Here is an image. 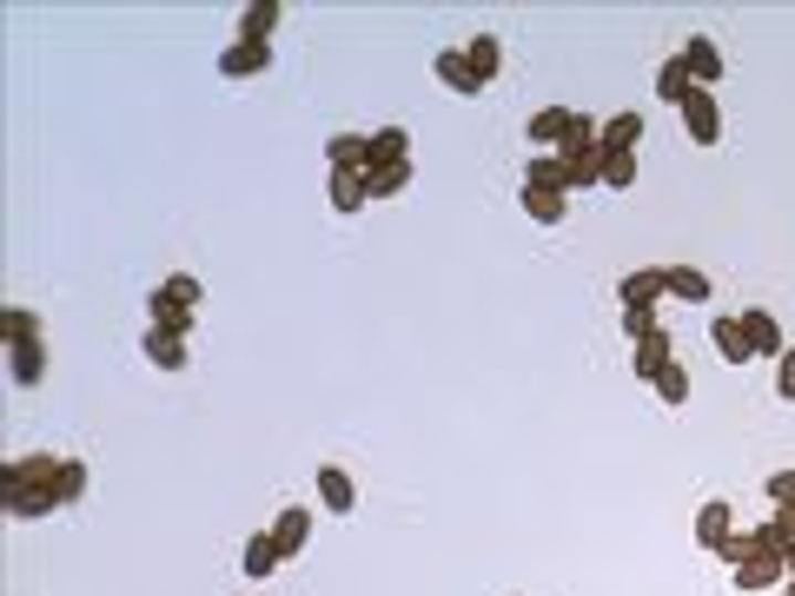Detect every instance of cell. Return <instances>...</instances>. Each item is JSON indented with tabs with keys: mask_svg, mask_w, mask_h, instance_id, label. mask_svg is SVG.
<instances>
[{
	"mask_svg": "<svg viewBox=\"0 0 795 596\" xmlns=\"http://www.w3.org/2000/svg\"><path fill=\"white\" fill-rule=\"evenodd\" d=\"M60 464H66V458H46V451L0 464V504H13L20 491H53V484H60Z\"/></svg>",
	"mask_w": 795,
	"mask_h": 596,
	"instance_id": "6da1fadb",
	"label": "cell"
},
{
	"mask_svg": "<svg viewBox=\"0 0 795 596\" xmlns=\"http://www.w3.org/2000/svg\"><path fill=\"white\" fill-rule=\"evenodd\" d=\"M677 113H683V133H690L697 146H716V139H723V106H716V93L690 86V100H683Z\"/></svg>",
	"mask_w": 795,
	"mask_h": 596,
	"instance_id": "7a4b0ae2",
	"label": "cell"
},
{
	"mask_svg": "<svg viewBox=\"0 0 795 596\" xmlns=\"http://www.w3.org/2000/svg\"><path fill=\"white\" fill-rule=\"evenodd\" d=\"M736 571V590L743 596H763V590H783V577H789V564L776 557V551H750L743 564H730Z\"/></svg>",
	"mask_w": 795,
	"mask_h": 596,
	"instance_id": "3957f363",
	"label": "cell"
},
{
	"mask_svg": "<svg viewBox=\"0 0 795 596\" xmlns=\"http://www.w3.org/2000/svg\"><path fill=\"white\" fill-rule=\"evenodd\" d=\"M617 299H624V312H657V299H670V292H663V265L624 272V279H617Z\"/></svg>",
	"mask_w": 795,
	"mask_h": 596,
	"instance_id": "277c9868",
	"label": "cell"
},
{
	"mask_svg": "<svg viewBox=\"0 0 795 596\" xmlns=\"http://www.w3.org/2000/svg\"><path fill=\"white\" fill-rule=\"evenodd\" d=\"M736 318H743V332H750V352H756V358H783V352H789V338H783V318H776V312L750 305V312H736Z\"/></svg>",
	"mask_w": 795,
	"mask_h": 596,
	"instance_id": "5b68a950",
	"label": "cell"
},
{
	"mask_svg": "<svg viewBox=\"0 0 795 596\" xmlns=\"http://www.w3.org/2000/svg\"><path fill=\"white\" fill-rule=\"evenodd\" d=\"M272 544H279V557L292 564V557L312 544V511H305V504H285V511L272 517Z\"/></svg>",
	"mask_w": 795,
	"mask_h": 596,
	"instance_id": "8992f818",
	"label": "cell"
},
{
	"mask_svg": "<svg viewBox=\"0 0 795 596\" xmlns=\"http://www.w3.org/2000/svg\"><path fill=\"white\" fill-rule=\"evenodd\" d=\"M524 186H531V192H564V199L577 192L571 166H564L557 153H531V166H524Z\"/></svg>",
	"mask_w": 795,
	"mask_h": 596,
	"instance_id": "52a82bcc",
	"label": "cell"
},
{
	"mask_svg": "<svg viewBox=\"0 0 795 596\" xmlns=\"http://www.w3.org/2000/svg\"><path fill=\"white\" fill-rule=\"evenodd\" d=\"M677 358V345H670V332L657 325V332H644L637 338V352H630V365H637V385H657V372Z\"/></svg>",
	"mask_w": 795,
	"mask_h": 596,
	"instance_id": "ba28073f",
	"label": "cell"
},
{
	"mask_svg": "<svg viewBox=\"0 0 795 596\" xmlns=\"http://www.w3.org/2000/svg\"><path fill=\"white\" fill-rule=\"evenodd\" d=\"M318 504H325L332 517H352V511H358V484H352V471L318 464Z\"/></svg>",
	"mask_w": 795,
	"mask_h": 596,
	"instance_id": "9c48e42d",
	"label": "cell"
},
{
	"mask_svg": "<svg viewBox=\"0 0 795 596\" xmlns=\"http://www.w3.org/2000/svg\"><path fill=\"white\" fill-rule=\"evenodd\" d=\"M736 537V511H730V498H710L703 511H697V544L703 551H723Z\"/></svg>",
	"mask_w": 795,
	"mask_h": 596,
	"instance_id": "30bf717a",
	"label": "cell"
},
{
	"mask_svg": "<svg viewBox=\"0 0 795 596\" xmlns=\"http://www.w3.org/2000/svg\"><path fill=\"white\" fill-rule=\"evenodd\" d=\"M683 66H690V80L710 93V86L723 80V53H716V40H710V33H690V46H683Z\"/></svg>",
	"mask_w": 795,
	"mask_h": 596,
	"instance_id": "8fae6325",
	"label": "cell"
},
{
	"mask_svg": "<svg viewBox=\"0 0 795 596\" xmlns=\"http://www.w3.org/2000/svg\"><path fill=\"white\" fill-rule=\"evenodd\" d=\"M272 66V46H252V40H232L226 53H219V73L226 80H259Z\"/></svg>",
	"mask_w": 795,
	"mask_h": 596,
	"instance_id": "7c38bea8",
	"label": "cell"
},
{
	"mask_svg": "<svg viewBox=\"0 0 795 596\" xmlns=\"http://www.w3.org/2000/svg\"><path fill=\"white\" fill-rule=\"evenodd\" d=\"M571 126H577V113H571V106H537V113L524 119L531 146H564V139H571Z\"/></svg>",
	"mask_w": 795,
	"mask_h": 596,
	"instance_id": "4fadbf2b",
	"label": "cell"
},
{
	"mask_svg": "<svg viewBox=\"0 0 795 596\" xmlns=\"http://www.w3.org/2000/svg\"><path fill=\"white\" fill-rule=\"evenodd\" d=\"M365 146H372V153H365V172H378V166H405V159H411V133H405V126H378Z\"/></svg>",
	"mask_w": 795,
	"mask_h": 596,
	"instance_id": "5bb4252c",
	"label": "cell"
},
{
	"mask_svg": "<svg viewBox=\"0 0 795 596\" xmlns=\"http://www.w3.org/2000/svg\"><path fill=\"white\" fill-rule=\"evenodd\" d=\"M279 0H252V7H239V40H252V46H272V33H279Z\"/></svg>",
	"mask_w": 795,
	"mask_h": 596,
	"instance_id": "9a60e30c",
	"label": "cell"
},
{
	"mask_svg": "<svg viewBox=\"0 0 795 596\" xmlns=\"http://www.w3.org/2000/svg\"><path fill=\"white\" fill-rule=\"evenodd\" d=\"M431 66H438V80H444L451 93H464V100H478V93H484V80L471 73V60H464V46H444V53H438Z\"/></svg>",
	"mask_w": 795,
	"mask_h": 596,
	"instance_id": "2e32d148",
	"label": "cell"
},
{
	"mask_svg": "<svg viewBox=\"0 0 795 596\" xmlns=\"http://www.w3.org/2000/svg\"><path fill=\"white\" fill-rule=\"evenodd\" d=\"M637 139H644V113H610V119L597 126V146H604V153H637Z\"/></svg>",
	"mask_w": 795,
	"mask_h": 596,
	"instance_id": "e0dca14e",
	"label": "cell"
},
{
	"mask_svg": "<svg viewBox=\"0 0 795 596\" xmlns=\"http://www.w3.org/2000/svg\"><path fill=\"white\" fill-rule=\"evenodd\" d=\"M146 318H153V332H166V338H186V332H192V312H186V305H172L159 285L146 292Z\"/></svg>",
	"mask_w": 795,
	"mask_h": 596,
	"instance_id": "ac0fdd59",
	"label": "cell"
},
{
	"mask_svg": "<svg viewBox=\"0 0 795 596\" xmlns=\"http://www.w3.org/2000/svg\"><path fill=\"white\" fill-rule=\"evenodd\" d=\"M325 199H332V212H365V206H372L365 172H332V179H325Z\"/></svg>",
	"mask_w": 795,
	"mask_h": 596,
	"instance_id": "d6986e66",
	"label": "cell"
},
{
	"mask_svg": "<svg viewBox=\"0 0 795 596\" xmlns=\"http://www.w3.org/2000/svg\"><path fill=\"white\" fill-rule=\"evenodd\" d=\"M285 557H279V544H272V531H259L252 544H245V557H239V571H245V584H265L272 571H279Z\"/></svg>",
	"mask_w": 795,
	"mask_h": 596,
	"instance_id": "ffe728a7",
	"label": "cell"
},
{
	"mask_svg": "<svg viewBox=\"0 0 795 596\" xmlns=\"http://www.w3.org/2000/svg\"><path fill=\"white\" fill-rule=\"evenodd\" d=\"M663 292L683 299V305H703V299H710V279H703L697 265H663Z\"/></svg>",
	"mask_w": 795,
	"mask_h": 596,
	"instance_id": "44dd1931",
	"label": "cell"
},
{
	"mask_svg": "<svg viewBox=\"0 0 795 596\" xmlns=\"http://www.w3.org/2000/svg\"><path fill=\"white\" fill-rule=\"evenodd\" d=\"M7 372H13V385H40L46 378V345L33 338V345H7Z\"/></svg>",
	"mask_w": 795,
	"mask_h": 596,
	"instance_id": "7402d4cb",
	"label": "cell"
},
{
	"mask_svg": "<svg viewBox=\"0 0 795 596\" xmlns=\"http://www.w3.org/2000/svg\"><path fill=\"white\" fill-rule=\"evenodd\" d=\"M517 206L531 212V226H564V212H571V199H564V192H531V186L517 192Z\"/></svg>",
	"mask_w": 795,
	"mask_h": 596,
	"instance_id": "603a6c76",
	"label": "cell"
},
{
	"mask_svg": "<svg viewBox=\"0 0 795 596\" xmlns=\"http://www.w3.org/2000/svg\"><path fill=\"white\" fill-rule=\"evenodd\" d=\"M710 338H716V352L730 358V365H750L756 352H750V332H743V318H716L710 325Z\"/></svg>",
	"mask_w": 795,
	"mask_h": 596,
	"instance_id": "cb8c5ba5",
	"label": "cell"
},
{
	"mask_svg": "<svg viewBox=\"0 0 795 596\" xmlns=\"http://www.w3.org/2000/svg\"><path fill=\"white\" fill-rule=\"evenodd\" d=\"M464 60H471V73L491 86V80H498V60H504V40H498V33H478V40L464 46Z\"/></svg>",
	"mask_w": 795,
	"mask_h": 596,
	"instance_id": "d4e9b609",
	"label": "cell"
},
{
	"mask_svg": "<svg viewBox=\"0 0 795 596\" xmlns=\"http://www.w3.org/2000/svg\"><path fill=\"white\" fill-rule=\"evenodd\" d=\"M139 352L159 365V372H186V338H166V332H146L139 338Z\"/></svg>",
	"mask_w": 795,
	"mask_h": 596,
	"instance_id": "484cf974",
	"label": "cell"
},
{
	"mask_svg": "<svg viewBox=\"0 0 795 596\" xmlns=\"http://www.w3.org/2000/svg\"><path fill=\"white\" fill-rule=\"evenodd\" d=\"M690 86H697V80H690V66H683V53H677V60H663V73H657V100H670V106H683V100H690Z\"/></svg>",
	"mask_w": 795,
	"mask_h": 596,
	"instance_id": "4316f807",
	"label": "cell"
},
{
	"mask_svg": "<svg viewBox=\"0 0 795 596\" xmlns=\"http://www.w3.org/2000/svg\"><path fill=\"white\" fill-rule=\"evenodd\" d=\"M365 153H372V146H365L358 133H338V139L325 146V159H332V172H365Z\"/></svg>",
	"mask_w": 795,
	"mask_h": 596,
	"instance_id": "83f0119b",
	"label": "cell"
},
{
	"mask_svg": "<svg viewBox=\"0 0 795 596\" xmlns=\"http://www.w3.org/2000/svg\"><path fill=\"white\" fill-rule=\"evenodd\" d=\"M0 338H7V345H33V338H40V312L7 305V312H0Z\"/></svg>",
	"mask_w": 795,
	"mask_h": 596,
	"instance_id": "f1b7e54d",
	"label": "cell"
},
{
	"mask_svg": "<svg viewBox=\"0 0 795 596\" xmlns=\"http://www.w3.org/2000/svg\"><path fill=\"white\" fill-rule=\"evenodd\" d=\"M657 398H663V405H677V411L690 405V365H683V358H670V365L657 372Z\"/></svg>",
	"mask_w": 795,
	"mask_h": 596,
	"instance_id": "f546056e",
	"label": "cell"
},
{
	"mask_svg": "<svg viewBox=\"0 0 795 596\" xmlns=\"http://www.w3.org/2000/svg\"><path fill=\"white\" fill-rule=\"evenodd\" d=\"M405 186H411V159H405V166H378V172H365V192H372V199H398Z\"/></svg>",
	"mask_w": 795,
	"mask_h": 596,
	"instance_id": "4dcf8cb0",
	"label": "cell"
},
{
	"mask_svg": "<svg viewBox=\"0 0 795 596\" xmlns=\"http://www.w3.org/2000/svg\"><path fill=\"white\" fill-rule=\"evenodd\" d=\"M60 511V491H20L13 504H7V517H20V524H33V517H53Z\"/></svg>",
	"mask_w": 795,
	"mask_h": 596,
	"instance_id": "1f68e13d",
	"label": "cell"
},
{
	"mask_svg": "<svg viewBox=\"0 0 795 596\" xmlns=\"http://www.w3.org/2000/svg\"><path fill=\"white\" fill-rule=\"evenodd\" d=\"M159 292H166L172 305H186V312H199V299H206V285H199L192 272H172V279H159Z\"/></svg>",
	"mask_w": 795,
	"mask_h": 596,
	"instance_id": "d6a6232c",
	"label": "cell"
},
{
	"mask_svg": "<svg viewBox=\"0 0 795 596\" xmlns=\"http://www.w3.org/2000/svg\"><path fill=\"white\" fill-rule=\"evenodd\" d=\"M604 186H610V192L637 186V153H604Z\"/></svg>",
	"mask_w": 795,
	"mask_h": 596,
	"instance_id": "836d02e7",
	"label": "cell"
},
{
	"mask_svg": "<svg viewBox=\"0 0 795 596\" xmlns=\"http://www.w3.org/2000/svg\"><path fill=\"white\" fill-rule=\"evenodd\" d=\"M53 491H60V511H66V504H80V498H86V464H80V458H66Z\"/></svg>",
	"mask_w": 795,
	"mask_h": 596,
	"instance_id": "e575fe53",
	"label": "cell"
},
{
	"mask_svg": "<svg viewBox=\"0 0 795 596\" xmlns=\"http://www.w3.org/2000/svg\"><path fill=\"white\" fill-rule=\"evenodd\" d=\"M776 398H783V405H795V345L776 358Z\"/></svg>",
	"mask_w": 795,
	"mask_h": 596,
	"instance_id": "d590c367",
	"label": "cell"
},
{
	"mask_svg": "<svg viewBox=\"0 0 795 596\" xmlns=\"http://www.w3.org/2000/svg\"><path fill=\"white\" fill-rule=\"evenodd\" d=\"M763 491H770V504H776V511H783V504H795V471H776Z\"/></svg>",
	"mask_w": 795,
	"mask_h": 596,
	"instance_id": "8d00e7d4",
	"label": "cell"
},
{
	"mask_svg": "<svg viewBox=\"0 0 795 596\" xmlns=\"http://www.w3.org/2000/svg\"><path fill=\"white\" fill-rule=\"evenodd\" d=\"M624 332H630V345H637L644 332H657V312H624Z\"/></svg>",
	"mask_w": 795,
	"mask_h": 596,
	"instance_id": "74e56055",
	"label": "cell"
},
{
	"mask_svg": "<svg viewBox=\"0 0 795 596\" xmlns=\"http://www.w3.org/2000/svg\"><path fill=\"white\" fill-rule=\"evenodd\" d=\"M783 596H795V577H783Z\"/></svg>",
	"mask_w": 795,
	"mask_h": 596,
	"instance_id": "f35d334b",
	"label": "cell"
}]
</instances>
